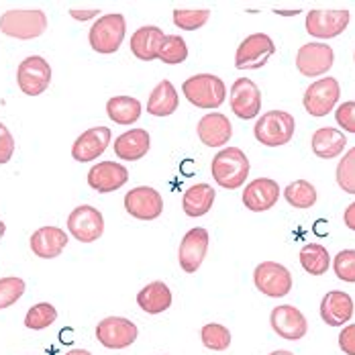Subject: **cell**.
Masks as SVG:
<instances>
[{
  "label": "cell",
  "instance_id": "6da1fadb",
  "mask_svg": "<svg viewBox=\"0 0 355 355\" xmlns=\"http://www.w3.org/2000/svg\"><path fill=\"white\" fill-rule=\"evenodd\" d=\"M211 172H213V180L220 188L237 190L243 186V182L249 176L248 155L239 147L220 149L213 157Z\"/></svg>",
  "mask_w": 355,
  "mask_h": 355
},
{
  "label": "cell",
  "instance_id": "7a4b0ae2",
  "mask_svg": "<svg viewBox=\"0 0 355 355\" xmlns=\"http://www.w3.org/2000/svg\"><path fill=\"white\" fill-rule=\"evenodd\" d=\"M182 92L194 107L214 110L227 98V88L223 80L214 73H196L182 84Z\"/></svg>",
  "mask_w": 355,
  "mask_h": 355
},
{
  "label": "cell",
  "instance_id": "3957f363",
  "mask_svg": "<svg viewBox=\"0 0 355 355\" xmlns=\"http://www.w3.org/2000/svg\"><path fill=\"white\" fill-rule=\"evenodd\" d=\"M255 139L266 147H280L294 137V116L286 110H270L253 127Z\"/></svg>",
  "mask_w": 355,
  "mask_h": 355
},
{
  "label": "cell",
  "instance_id": "277c9868",
  "mask_svg": "<svg viewBox=\"0 0 355 355\" xmlns=\"http://www.w3.org/2000/svg\"><path fill=\"white\" fill-rule=\"evenodd\" d=\"M0 31L15 39H37L47 31V15L43 10H6L0 17Z\"/></svg>",
  "mask_w": 355,
  "mask_h": 355
},
{
  "label": "cell",
  "instance_id": "5b68a950",
  "mask_svg": "<svg viewBox=\"0 0 355 355\" xmlns=\"http://www.w3.org/2000/svg\"><path fill=\"white\" fill-rule=\"evenodd\" d=\"M125 33H127V21H125V17L119 15V12H112V15L101 17L92 25L88 41H90V45H92L94 51L108 55V53L119 51V47L123 45Z\"/></svg>",
  "mask_w": 355,
  "mask_h": 355
},
{
  "label": "cell",
  "instance_id": "8992f818",
  "mask_svg": "<svg viewBox=\"0 0 355 355\" xmlns=\"http://www.w3.org/2000/svg\"><path fill=\"white\" fill-rule=\"evenodd\" d=\"M276 53V45L272 37L266 33H253L243 39L235 53V68L237 70H259L263 68L270 58Z\"/></svg>",
  "mask_w": 355,
  "mask_h": 355
},
{
  "label": "cell",
  "instance_id": "52a82bcc",
  "mask_svg": "<svg viewBox=\"0 0 355 355\" xmlns=\"http://www.w3.org/2000/svg\"><path fill=\"white\" fill-rule=\"evenodd\" d=\"M17 84L23 94L39 96L51 84V68L41 55H29L21 62L17 70Z\"/></svg>",
  "mask_w": 355,
  "mask_h": 355
},
{
  "label": "cell",
  "instance_id": "ba28073f",
  "mask_svg": "<svg viewBox=\"0 0 355 355\" xmlns=\"http://www.w3.org/2000/svg\"><path fill=\"white\" fill-rule=\"evenodd\" d=\"M341 98V86L335 78H320L304 92L302 105L313 116H327Z\"/></svg>",
  "mask_w": 355,
  "mask_h": 355
},
{
  "label": "cell",
  "instance_id": "9c48e42d",
  "mask_svg": "<svg viewBox=\"0 0 355 355\" xmlns=\"http://www.w3.org/2000/svg\"><path fill=\"white\" fill-rule=\"evenodd\" d=\"M68 229L80 243H92L105 233V216L90 205H80L68 216Z\"/></svg>",
  "mask_w": 355,
  "mask_h": 355
},
{
  "label": "cell",
  "instance_id": "30bf717a",
  "mask_svg": "<svg viewBox=\"0 0 355 355\" xmlns=\"http://www.w3.org/2000/svg\"><path fill=\"white\" fill-rule=\"evenodd\" d=\"M137 327L125 317H107L96 324V339L107 349H125L137 341Z\"/></svg>",
  "mask_w": 355,
  "mask_h": 355
},
{
  "label": "cell",
  "instance_id": "8fae6325",
  "mask_svg": "<svg viewBox=\"0 0 355 355\" xmlns=\"http://www.w3.org/2000/svg\"><path fill=\"white\" fill-rule=\"evenodd\" d=\"M253 282L261 294L270 298H282L292 290V274L282 263L263 261L253 270Z\"/></svg>",
  "mask_w": 355,
  "mask_h": 355
},
{
  "label": "cell",
  "instance_id": "7c38bea8",
  "mask_svg": "<svg viewBox=\"0 0 355 355\" xmlns=\"http://www.w3.org/2000/svg\"><path fill=\"white\" fill-rule=\"evenodd\" d=\"M209 241H211L209 231L202 227H194L184 235L180 249H178V259H180V268L186 274L198 272V268L202 266V261L207 257Z\"/></svg>",
  "mask_w": 355,
  "mask_h": 355
},
{
  "label": "cell",
  "instance_id": "4fadbf2b",
  "mask_svg": "<svg viewBox=\"0 0 355 355\" xmlns=\"http://www.w3.org/2000/svg\"><path fill=\"white\" fill-rule=\"evenodd\" d=\"M125 209L127 213L139 220H155L164 213V200L162 194L151 186H137L127 192L125 196Z\"/></svg>",
  "mask_w": 355,
  "mask_h": 355
},
{
  "label": "cell",
  "instance_id": "5bb4252c",
  "mask_svg": "<svg viewBox=\"0 0 355 355\" xmlns=\"http://www.w3.org/2000/svg\"><path fill=\"white\" fill-rule=\"evenodd\" d=\"M349 19V10H311L306 17V31L317 39H333L347 29Z\"/></svg>",
  "mask_w": 355,
  "mask_h": 355
},
{
  "label": "cell",
  "instance_id": "9a60e30c",
  "mask_svg": "<svg viewBox=\"0 0 355 355\" xmlns=\"http://www.w3.org/2000/svg\"><path fill=\"white\" fill-rule=\"evenodd\" d=\"M335 53L324 43H306L296 53V68L302 76L317 78L333 68Z\"/></svg>",
  "mask_w": 355,
  "mask_h": 355
},
{
  "label": "cell",
  "instance_id": "2e32d148",
  "mask_svg": "<svg viewBox=\"0 0 355 355\" xmlns=\"http://www.w3.org/2000/svg\"><path fill=\"white\" fill-rule=\"evenodd\" d=\"M270 322L276 335H280L286 341H300L309 333V322L304 315L292 304L276 306L270 315Z\"/></svg>",
  "mask_w": 355,
  "mask_h": 355
},
{
  "label": "cell",
  "instance_id": "e0dca14e",
  "mask_svg": "<svg viewBox=\"0 0 355 355\" xmlns=\"http://www.w3.org/2000/svg\"><path fill=\"white\" fill-rule=\"evenodd\" d=\"M231 110L243 121L255 119L259 114L261 92L255 82H251L249 78L235 80V84L231 86Z\"/></svg>",
  "mask_w": 355,
  "mask_h": 355
},
{
  "label": "cell",
  "instance_id": "ac0fdd59",
  "mask_svg": "<svg viewBox=\"0 0 355 355\" xmlns=\"http://www.w3.org/2000/svg\"><path fill=\"white\" fill-rule=\"evenodd\" d=\"M278 198H280V186L276 180L270 178H257L243 188V205L251 213L270 211L278 202Z\"/></svg>",
  "mask_w": 355,
  "mask_h": 355
},
{
  "label": "cell",
  "instance_id": "d6986e66",
  "mask_svg": "<svg viewBox=\"0 0 355 355\" xmlns=\"http://www.w3.org/2000/svg\"><path fill=\"white\" fill-rule=\"evenodd\" d=\"M110 137H112V133L108 127H92L88 131H84L71 145V157L82 164L101 157L107 151Z\"/></svg>",
  "mask_w": 355,
  "mask_h": 355
},
{
  "label": "cell",
  "instance_id": "ffe728a7",
  "mask_svg": "<svg viewBox=\"0 0 355 355\" xmlns=\"http://www.w3.org/2000/svg\"><path fill=\"white\" fill-rule=\"evenodd\" d=\"M129 180V172L125 166L116 162H101L88 172V186L101 194L116 192Z\"/></svg>",
  "mask_w": 355,
  "mask_h": 355
},
{
  "label": "cell",
  "instance_id": "44dd1931",
  "mask_svg": "<svg viewBox=\"0 0 355 355\" xmlns=\"http://www.w3.org/2000/svg\"><path fill=\"white\" fill-rule=\"evenodd\" d=\"M320 317L331 327H341L354 317V300L347 292L333 290L320 300Z\"/></svg>",
  "mask_w": 355,
  "mask_h": 355
},
{
  "label": "cell",
  "instance_id": "7402d4cb",
  "mask_svg": "<svg viewBox=\"0 0 355 355\" xmlns=\"http://www.w3.org/2000/svg\"><path fill=\"white\" fill-rule=\"evenodd\" d=\"M196 133H198V139L207 147H223L229 143L233 135V125L225 114L209 112L198 121Z\"/></svg>",
  "mask_w": 355,
  "mask_h": 355
},
{
  "label": "cell",
  "instance_id": "603a6c76",
  "mask_svg": "<svg viewBox=\"0 0 355 355\" xmlns=\"http://www.w3.org/2000/svg\"><path fill=\"white\" fill-rule=\"evenodd\" d=\"M31 251L41 259L58 257L68 245V233L60 227H41L31 235Z\"/></svg>",
  "mask_w": 355,
  "mask_h": 355
},
{
  "label": "cell",
  "instance_id": "cb8c5ba5",
  "mask_svg": "<svg viewBox=\"0 0 355 355\" xmlns=\"http://www.w3.org/2000/svg\"><path fill=\"white\" fill-rule=\"evenodd\" d=\"M164 31L155 25L137 29L131 35V51L141 62H153L159 58V47L164 43Z\"/></svg>",
  "mask_w": 355,
  "mask_h": 355
},
{
  "label": "cell",
  "instance_id": "d4e9b609",
  "mask_svg": "<svg viewBox=\"0 0 355 355\" xmlns=\"http://www.w3.org/2000/svg\"><path fill=\"white\" fill-rule=\"evenodd\" d=\"M112 147H114V153H116L119 159L137 162V159H143L145 153L149 151L151 137H149V133L145 129H131V131L119 135Z\"/></svg>",
  "mask_w": 355,
  "mask_h": 355
},
{
  "label": "cell",
  "instance_id": "484cf974",
  "mask_svg": "<svg viewBox=\"0 0 355 355\" xmlns=\"http://www.w3.org/2000/svg\"><path fill=\"white\" fill-rule=\"evenodd\" d=\"M313 153L320 157V159H333V157H339L341 151L345 149L347 139L345 135L339 131V129H333V127H320L313 133Z\"/></svg>",
  "mask_w": 355,
  "mask_h": 355
},
{
  "label": "cell",
  "instance_id": "4316f807",
  "mask_svg": "<svg viewBox=\"0 0 355 355\" xmlns=\"http://www.w3.org/2000/svg\"><path fill=\"white\" fill-rule=\"evenodd\" d=\"M137 304L147 315H162L172 306V292L168 284H164L162 280H155L145 286L137 294Z\"/></svg>",
  "mask_w": 355,
  "mask_h": 355
},
{
  "label": "cell",
  "instance_id": "83f0119b",
  "mask_svg": "<svg viewBox=\"0 0 355 355\" xmlns=\"http://www.w3.org/2000/svg\"><path fill=\"white\" fill-rule=\"evenodd\" d=\"M180 105V98H178L176 88L170 80H162L153 92L149 94V101H147V112L153 114V116H170L178 110Z\"/></svg>",
  "mask_w": 355,
  "mask_h": 355
},
{
  "label": "cell",
  "instance_id": "f1b7e54d",
  "mask_svg": "<svg viewBox=\"0 0 355 355\" xmlns=\"http://www.w3.org/2000/svg\"><path fill=\"white\" fill-rule=\"evenodd\" d=\"M216 192L209 184H194L184 192L182 209L188 216H205L213 209Z\"/></svg>",
  "mask_w": 355,
  "mask_h": 355
},
{
  "label": "cell",
  "instance_id": "f546056e",
  "mask_svg": "<svg viewBox=\"0 0 355 355\" xmlns=\"http://www.w3.org/2000/svg\"><path fill=\"white\" fill-rule=\"evenodd\" d=\"M108 119L116 125H133L141 116V103L133 96H112L107 103Z\"/></svg>",
  "mask_w": 355,
  "mask_h": 355
},
{
  "label": "cell",
  "instance_id": "4dcf8cb0",
  "mask_svg": "<svg viewBox=\"0 0 355 355\" xmlns=\"http://www.w3.org/2000/svg\"><path fill=\"white\" fill-rule=\"evenodd\" d=\"M300 266L311 274V276H322L327 274L331 266V255L327 248L320 243H309L300 249Z\"/></svg>",
  "mask_w": 355,
  "mask_h": 355
},
{
  "label": "cell",
  "instance_id": "1f68e13d",
  "mask_svg": "<svg viewBox=\"0 0 355 355\" xmlns=\"http://www.w3.org/2000/svg\"><path fill=\"white\" fill-rule=\"evenodd\" d=\"M284 198L292 209H313L317 202V188L306 180H296L286 186Z\"/></svg>",
  "mask_w": 355,
  "mask_h": 355
},
{
  "label": "cell",
  "instance_id": "d6a6232c",
  "mask_svg": "<svg viewBox=\"0 0 355 355\" xmlns=\"http://www.w3.org/2000/svg\"><path fill=\"white\" fill-rule=\"evenodd\" d=\"M202 345L211 352H225L231 345V331L225 324L218 322H209L200 331Z\"/></svg>",
  "mask_w": 355,
  "mask_h": 355
},
{
  "label": "cell",
  "instance_id": "836d02e7",
  "mask_svg": "<svg viewBox=\"0 0 355 355\" xmlns=\"http://www.w3.org/2000/svg\"><path fill=\"white\" fill-rule=\"evenodd\" d=\"M55 320H58L55 306L49 304V302H39V304L29 309V313L25 317V327L27 329H33V331H41V329L51 327Z\"/></svg>",
  "mask_w": 355,
  "mask_h": 355
},
{
  "label": "cell",
  "instance_id": "e575fe53",
  "mask_svg": "<svg viewBox=\"0 0 355 355\" xmlns=\"http://www.w3.org/2000/svg\"><path fill=\"white\" fill-rule=\"evenodd\" d=\"M188 58V47H186V41L178 35H166L164 37V43L159 47V60L164 64H182L186 62Z\"/></svg>",
  "mask_w": 355,
  "mask_h": 355
},
{
  "label": "cell",
  "instance_id": "d590c367",
  "mask_svg": "<svg viewBox=\"0 0 355 355\" xmlns=\"http://www.w3.org/2000/svg\"><path fill=\"white\" fill-rule=\"evenodd\" d=\"M211 19V10L202 8V10H184V8H176L174 10V25L178 29L184 31H196L200 27H205Z\"/></svg>",
  "mask_w": 355,
  "mask_h": 355
},
{
  "label": "cell",
  "instance_id": "8d00e7d4",
  "mask_svg": "<svg viewBox=\"0 0 355 355\" xmlns=\"http://www.w3.org/2000/svg\"><path fill=\"white\" fill-rule=\"evenodd\" d=\"M337 184L343 192L355 194V147H352L337 166Z\"/></svg>",
  "mask_w": 355,
  "mask_h": 355
},
{
  "label": "cell",
  "instance_id": "74e56055",
  "mask_svg": "<svg viewBox=\"0 0 355 355\" xmlns=\"http://www.w3.org/2000/svg\"><path fill=\"white\" fill-rule=\"evenodd\" d=\"M27 290L25 280L17 278V276H8L0 280V309H8L12 306Z\"/></svg>",
  "mask_w": 355,
  "mask_h": 355
},
{
  "label": "cell",
  "instance_id": "f35d334b",
  "mask_svg": "<svg viewBox=\"0 0 355 355\" xmlns=\"http://www.w3.org/2000/svg\"><path fill=\"white\" fill-rule=\"evenodd\" d=\"M333 270L339 280L355 284V249H343L333 259Z\"/></svg>",
  "mask_w": 355,
  "mask_h": 355
},
{
  "label": "cell",
  "instance_id": "ab89813d",
  "mask_svg": "<svg viewBox=\"0 0 355 355\" xmlns=\"http://www.w3.org/2000/svg\"><path fill=\"white\" fill-rule=\"evenodd\" d=\"M335 119H337L341 129H345L347 133H355V101L343 103L341 107L337 108Z\"/></svg>",
  "mask_w": 355,
  "mask_h": 355
},
{
  "label": "cell",
  "instance_id": "60d3db41",
  "mask_svg": "<svg viewBox=\"0 0 355 355\" xmlns=\"http://www.w3.org/2000/svg\"><path fill=\"white\" fill-rule=\"evenodd\" d=\"M15 155V137L0 123V164H8Z\"/></svg>",
  "mask_w": 355,
  "mask_h": 355
},
{
  "label": "cell",
  "instance_id": "b9f144b4",
  "mask_svg": "<svg viewBox=\"0 0 355 355\" xmlns=\"http://www.w3.org/2000/svg\"><path fill=\"white\" fill-rule=\"evenodd\" d=\"M339 347L345 355H355V322L347 324L339 335Z\"/></svg>",
  "mask_w": 355,
  "mask_h": 355
},
{
  "label": "cell",
  "instance_id": "7bdbcfd3",
  "mask_svg": "<svg viewBox=\"0 0 355 355\" xmlns=\"http://www.w3.org/2000/svg\"><path fill=\"white\" fill-rule=\"evenodd\" d=\"M101 10H76V8H71L70 15L76 19V21H88V19H96V15H98Z\"/></svg>",
  "mask_w": 355,
  "mask_h": 355
},
{
  "label": "cell",
  "instance_id": "ee69618b",
  "mask_svg": "<svg viewBox=\"0 0 355 355\" xmlns=\"http://www.w3.org/2000/svg\"><path fill=\"white\" fill-rule=\"evenodd\" d=\"M343 220L347 225V229L355 231V202H352L347 209H345V214H343Z\"/></svg>",
  "mask_w": 355,
  "mask_h": 355
},
{
  "label": "cell",
  "instance_id": "f6af8a7d",
  "mask_svg": "<svg viewBox=\"0 0 355 355\" xmlns=\"http://www.w3.org/2000/svg\"><path fill=\"white\" fill-rule=\"evenodd\" d=\"M66 355H92L88 349H70Z\"/></svg>",
  "mask_w": 355,
  "mask_h": 355
},
{
  "label": "cell",
  "instance_id": "bcb514c9",
  "mask_svg": "<svg viewBox=\"0 0 355 355\" xmlns=\"http://www.w3.org/2000/svg\"><path fill=\"white\" fill-rule=\"evenodd\" d=\"M270 355H294L292 352H286V349H276V352H272Z\"/></svg>",
  "mask_w": 355,
  "mask_h": 355
},
{
  "label": "cell",
  "instance_id": "7dc6e473",
  "mask_svg": "<svg viewBox=\"0 0 355 355\" xmlns=\"http://www.w3.org/2000/svg\"><path fill=\"white\" fill-rule=\"evenodd\" d=\"M4 233H6V225H4V223L0 220V239L4 237Z\"/></svg>",
  "mask_w": 355,
  "mask_h": 355
},
{
  "label": "cell",
  "instance_id": "c3c4849f",
  "mask_svg": "<svg viewBox=\"0 0 355 355\" xmlns=\"http://www.w3.org/2000/svg\"><path fill=\"white\" fill-rule=\"evenodd\" d=\"M354 60H355V55H354Z\"/></svg>",
  "mask_w": 355,
  "mask_h": 355
}]
</instances>
